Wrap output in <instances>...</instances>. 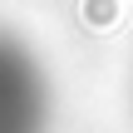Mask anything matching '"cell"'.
<instances>
[{
	"label": "cell",
	"instance_id": "6da1fadb",
	"mask_svg": "<svg viewBox=\"0 0 133 133\" xmlns=\"http://www.w3.org/2000/svg\"><path fill=\"white\" fill-rule=\"evenodd\" d=\"M49 89L30 49L0 30V133H44Z\"/></svg>",
	"mask_w": 133,
	"mask_h": 133
}]
</instances>
